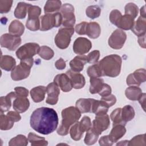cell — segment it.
Segmentation results:
<instances>
[{"label": "cell", "mask_w": 146, "mask_h": 146, "mask_svg": "<svg viewBox=\"0 0 146 146\" xmlns=\"http://www.w3.org/2000/svg\"><path fill=\"white\" fill-rule=\"evenodd\" d=\"M0 42L2 47L6 48L10 51H14L21 44V38L20 36L10 34H5L1 36Z\"/></svg>", "instance_id": "10"}, {"label": "cell", "mask_w": 146, "mask_h": 146, "mask_svg": "<svg viewBox=\"0 0 146 146\" xmlns=\"http://www.w3.org/2000/svg\"><path fill=\"white\" fill-rule=\"evenodd\" d=\"M30 5V4L26 3L25 2H21L18 3L14 11V16L18 19L25 18Z\"/></svg>", "instance_id": "30"}, {"label": "cell", "mask_w": 146, "mask_h": 146, "mask_svg": "<svg viewBox=\"0 0 146 146\" xmlns=\"http://www.w3.org/2000/svg\"><path fill=\"white\" fill-rule=\"evenodd\" d=\"M16 62L14 58L9 55H1V68L5 71L13 70L15 67Z\"/></svg>", "instance_id": "25"}, {"label": "cell", "mask_w": 146, "mask_h": 146, "mask_svg": "<svg viewBox=\"0 0 146 146\" xmlns=\"http://www.w3.org/2000/svg\"><path fill=\"white\" fill-rule=\"evenodd\" d=\"M74 8L69 3H65L61 7L60 13L62 15V25L64 27H73L75 23Z\"/></svg>", "instance_id": "8"}, {"label": "cell", "mask_w": 146, "mask_h": 146, "mask_svg": "<svg viewBox=\"0 0 146 146\" xmlns=\"http://www.w3.org/2000/svg\"><path fill=\"white\" fill-rule=\"evenodd\" d=\"M13 104V108L15 111L19 113H23L29 108L30 102L26 97H17L14 99Z\"/></svg>", "instance_id": "20"}, {"label": "cell", "mask_w": 146, "mask_h": 146, "mask_svg": "<svg viewBox=\"0 0 146 146\" xmlns=\"http://www.w3.org/2000/svg\"><path fill=\"white\" fill-rule=\"evenodd\" d=\"M145 93H142L141 96L138 99L139 102L141 104V106L142 107L143 110L145 111Z\"/></svg>", "instance_id": "57"}, {"label": "cell", "mask_w": 146, "mask_h": 146, "mask_svg": "<svg viewBox=\"0 0 146 146\" xmlns=\"http://www.w3.org/2000/svg\"><path fill=\"white\" fill-rule=\"evenodd\" d=\"M128 143H129V141L128 140H123L117 143L116 145H128Z\"/></svg>", "instance_id": "59"}, {"label": "cell", "mask_w": 146, "mask_h": 146, "mask_svg": "<svg viewBox=\"0 0 146 146\" xmlns=\"http://www.w3.org/2000/svg\"><path fill=\"white\" fill-rule=\"evenodd\" d=\"M33 58L21 60L20 64L16 66L11 72V78L13 80L18 81L27 78L30 73L33 65Z\"/></svg>", "instance_id": "4"}, {"label": "cell", "mask_w": 146, "mask_h": 146, "mask_svg": "<svg viewBox=\"0 0 146 146\" xmlns=\"http://www.w3.org/2000/svg\"><path fill=\"white\" fill-rule=\"evenodd\" d=\"M134 18L128 15L122 16L117 27L124 30H131L134 24Z\"/></svg>", "instance_id": "28"}, {"label": "cell", "mask_w": 146, "mask_h": 146, "mask_svg": "<svg viewBox=\"0 0 146 146\" xmlns=\"http://www.w3.org/2000/svg\"><path fill=\"white\" fill-rule=\"evenodd\" d=\"M135 114L134 109L130 105H126L121 108V118L125 123L131 120L134 117Z\"/></svg>", "instance_id": "32"}, {"label": "cell", "mask_w": 146, "mask_h": 146, "mask_svg": "<svg viewBox=\"0 0 146 146\" xmlns=\"http://www.w3.org/2000/svg\"><path fill=\"white\" fill-rule=\"evenodd\" d=\"M41 13V9L37 6L30 5L28 10V19H37Z\"/></svg>", "instance_id": "43"}, {"label": "cell", "mask_w": 146, "mask_h": 146, "mask_svg": "<svg viewBox=\"0 0 146 146\" xmlns=\"http://www.w3.org/2000/svg\"><path fill=\"white\" fill-rule=\"evenodd\" d=\"M102 102H103L109 108L111 106H112L116 102V98L113 95H109L107 96L102 97L101 100Z\"/></svg>", "instance_id": "50"}, {"label": "cell", "mask_w": 146, "mask_h": 146, "mask_svg": "<svg viewBox=\"0 0 146 146\" xmlns=\"http://www.w3.org/2000/svg\"><path fill=\"white\" fill-rule=\"evenodd\" d=\"M90 92L92 94L99 93L103 84L104 80L100 78H90Z\"/></svg>", "instance_id": "29"}, {"label": "cell", "mask_w": 146, "mask_h": 146, "mask_svg": "<svg viewBox=\"0 0 146 146\" xmlns=\"http://www.w3.org/2000/svg\"><path fill=\"white\" fill-rule=\"evenodd\" d=\"M28 140L30 142L31 145L33 146H40L47 145L48 142L44 137L39 136L36 134L30 132L28 135Z\"/></svg>", "instance_id": "33"}, {"label": "cell", "mask_w": 146, "mask_h": 146, "mask_svg": "<svg viewBox=\"0 0 146 146\" xmlns=\"http://www.w3.org/2000/svg\"><path fill=\"white\" fill-rule=\"evenodd\" d=\"M94 101V99L80 98L76 101L75 106L81 113L92 112Z\"/></svg>", "instance_id": "18"}, {"label": "cell", "mask_w": 146, "mask_h": 146, "mask_svg": "<svg viewBox=\"0 0 146 146\" xmlns=\"http://www.w3.org/2000/svg\"><path fill=\"white\" fill-rule=\"evenodd\" d=\"M25 27L18 20L13 21L9 27V32L10 34L20 36L24 32Z\"/></svg>", "instance_id": "26"}, {"label": "cell", "mask_w": 146, "mask_h": 146, "mask_svg": "<svg viewBox=\"0 0 146 146\" xmlns=\"http://www.w3.org/2000/svg\"><path fill=\"white\" fill-rule=\"evenodd\" d=\"M46 92L47 98L46 102L50 105L56 104L58 101V96L60 94L59 87L54 82H52L47 86Z\"/></svg>", "instance_id": "14"}, {"label": "cell", "mask_w": 146, "mask_h": 146, "mask_svg": "<svg viewBox=\"0 0 146 146\" xmlns=\"http://www.w3.org/2000/svg\"><path fill=\"white\" fill-rule=\"evenodd\" d=\"M14 122L11 121L7 115H5L3 113H1L0 116V128L1 130H8L11 129Z\"/></svg>", "instance_id": "39"}, {"label": "cell", "mask_w": 146, "mask_h": 146, "mask_svg": "<svg viewBox=\"0 0 146 146\" xmlns=\"http://www.w3.org/2000/svg\"><path fill=\"white\" fill-rule=\"evenodd\" d=\"M63 18L60 13L46 14L41 17V31H47L53 27H58L62 24Z\"/></svg>", "instance_id": "5"}, {"label": "cell", "mask_w": 146, "mask_h": 146, "mask_svg": "<svg viewBox=\"0 0 146 146\" xmlns=\"http://www.w3.org/2000/svg\"><path fill=\"white\" fill-rule=\"evenodd\" d=\"M87 72L88 75L91 78H99L102 76V74L98 63L94 64L88 67Z\"/></svg>", "instance_id": "41"}, {"label": "cell", "mask_w": 146, "mask_h": 146, "mask_svg": "<svg viewBox=\"0 0 146 146\" xmlns=\"http://www.w3.org/2000/svg\"><path fill=\"white\" fill-rule=\"evenodd\" d=\"M100 52L99 50H94L87 56V63L91 64H95L99 59Z\"/></svg>", "instance_id": "48"}, {"label": "cell", "mask_w": 146, "mask_h": 146, "mask_svg": "<svg viewBox=\"0 0 146 146\" xmlns=\"http://www.w3.org/2000/svg\"><path fill=\"white\" fill-rule=\"evenodd\" d=\"M17 95L15 92H11L8 94L6 96H2L0 98V110L1 113H3L8 111L11 105L12 99L17 98Z\"/></svg>", "instance_id": "22"}, {"label": "cell", "mask_w": 146, "mask_h": 146, "mask_svg": "<svg viewBox=\"0 0 146 146\" xmlns=\"http://www.w3.org/2000/svg\"><path fill=\"white\" fill-rule=\"evenodd\" d=\"M87 24L88 22H82L77 25L75 27V31L76 33L79 35H85Z\"/></svg>", "instance_id": "51"}, {"label": "cell", "mask_w": 146, "mask_h": 146, "mask_svg": "<svg viewBox=\"0 0 146 146\" xmlns=\"http://www.w3.org/2000/svg\"><path fill=\"white\" fill-rule=\"evenodd\" d=\"M74 33V27H61L55 38L56 46L60 49L66 48L70 43L71 38Z\"/></svg>", "instance_id": "6"}, {"label": "cell", "mask_w": 146, "mask_h": 146, "mask_svg": "<svg viewBox=\"0 0 146 146\" xmlns=\"http://www.w3.org/2000/svg\"><path fill=\"white\" fill-rule=\"evenodd\" d=\"M127 39V35L120 29L115 30L108 39V44L113 49L119 50L123 47Z\"/></svg>", "instance_id": "9"}, {"label": "cell", "mask_w": 146, "mask_h": 146, "mask_svg": "<svg viewBox=\"0 0 146 146\" xmlns=\"http://www.w3.org/2000/svg\"><path fill=\"white\" fill-rule=\"evenodd\" d=\"M58 125L56 112L48 107L36 109L30 116V126L36 132L43 135L53 132Z\"/></svg>", "instance_id": "1"}, {"label": "cell", "mask_w": 146, "mask_h": 146, "mask_svg": "<svg viewBox=\"0 0 146 146\" xmlns=\"http://www.w3.org/2000/svg\"><path fill=\"white\" fill-rule=\"evenodd\" d=\"M81 112L75 107H67L62 111V120L57 129V133L65 136L68 133L70 126L78 121L81 116Z\"/></svg>", "instance_id": "3"}, {"label": "cell", "mask_w": 146, "mask_h": 146, "mask_svg": "<svg viewBox=\"0 0 146 146\" xmlns=\"http://www.w3.org/2000/svg\"><path fill=\"white\" fill-rule=\"evenodd\" d=\"M99 143L100 145H112L113 143L110 140L108 135L102 136L99 141Z\"/></svg>", "instance_id": "55"}, {"label": "cell", "mask_w": 146, "mask_h": 146, "mask_svg": "<svg viewBox=\"0 0 146 146\" xmlns=\"http://www.w3.org/2000/svg\"><path fill=\"white\" fill-rule=\"evenodd\" d=\"M145 134L135 136L129 141L128 145H145Z\"/></svg>", "instance_id": "45"}, {"label": "cell", "mask_w": 146, "mask_h": 146, "mask_svg": "<svg viewBox=\"0 0 146 146\" xmlns=\"http://www.w3.org/2000/svg\"><path fill=\"white\" fill-rule=\"evenodd\" d=\"M110 117L113 121V126L118 124H122L125 125L126 124L122 120L121 108H117L113 111L110 115Z\"/></svg>", "instance_id": "36"}, {"label": "cell", "mask_w": 146, "mask_h": 146, "mask_svg": "<svg viewBox=\"0 0 146 146\" xmlns=\"http://www.w3.org/2000/svg\"><path fill=\"white\" fill-rule=\"evenodd\" d=\"M79 127L80 129L83 132L88 131L91 128V122L90 118L87 116L83 117L81 121L79 122Z\"/></svg>", "instance_id": "47"}, {"label": "cell", "mask_w": 146, "mask_h": 146, "mask_svg": "<svg viewBox=\"0 0 146 146\" xmlns=\"http://www.w3.org/2000/svg\"><path fill=\"white\" fill-rule=\"evenodd\" d=\"M55 66L58 70H63L65 68L66 64L65 61L62 58H60L58 60L56 61L55 63Z\"/></svg>", "instance_id": "56"}, {"label": "cell", "mask_w": 146, "mask_h": 146, "mask_svg": "<svg viewBox=\"0 0 146 146\" xmlns=\"http://www.w3.org/2000/svg\"><path fill=\"white\" fill-rule=\"evenodd\" d=\"M40 46L35 43H27L20 47L16 51V55L21 60L33 58L35 54H38Z\"/></svg>", "instance_id": "7"}, {"label": "cell", "mask_w": 146, "mask_h": 146, "mask_svg": "<svg viewBox=\"0 0 146 146\" xmlns=\"http://www.w3.org/2000/svg\"><path fill=\"white\" fill-rule=\"evenodd\" d=\"M83 133L84 132L80 128L79 122H78V121L71 127L70 130V133L71 139L75 141L80 140L83 135Z\"/></svg>", "instance_id": "34"}, {"label": "cell", "mask_w": 146, "mask_h": 146, "mask_svg": "<svg viewBox=\"0 0 146 146\" xmlns=\"http://www.w3.org/2000/svg\"><path fill=\"white\" fill-rule=\"evenodd\" d=\"M110 125V121L109 116L107 113L96 115L95 119L92 121V128L100 135L102 132L109 127Z\"/></svg>", "instance_id": "11"}, {"label": "cell", "mask_w": 146, "mask_h": 146, "mask_svg": "<svg viewBox=\"0 0 146 146\" xmlns=\"http://www.w3.org/2000/svg\"><path fill=\"white\" fill-rule=\"evenodd\" d=\"M13 1H0V13H6L10 10Z\"/></svg>", "instance_id": "49"}, {"label": "cell", "mask_w": 146, "mask_h": 146, "mask_svg": "<svg viewBox=\"0 0 146 146\" xmlns=\"http://www.w3.org/2000/svg\"><path fill=\"white\" fill-rule=\"evenodd\" d=\"M28 139L26 138V137L22 135H18L15 137L12 138L9 143V145L12 146V145H23L25 146L27 145L28 144Z\"/></svg>", "instance_id": "38"}, {"label": "cell", "mask_w": 146, "mask_h": 146, "mask_svg": "<svg viewBox=\"0 0 146 146\" xmlns=\"http://www.w3.org/2000/svg\"><path fill=\"white\" fill-rule=\"evenodd\" d=\"M146 17L140 16L137 21L134 22L131 29L132 31L138 37L145 34L146 31Z\"/></svg>", "instance_id": "19"}, {"label": "cell", "mask_w": 146, "mask_h": 146, "mask_svg": "<svg viewBox=\"0 0 146 146\" xmlns=\"http://www.w3.org/2000/svg\"><path fill=\"white\" fill-rule=\"evenodd\" d=\"M122 16L123 15H121V13L119 10H113L110 13V21L113 25L117 26L119 22H120Z\"/></svg>", "instance_id": "46"}, {"label": "cell", "mask_w": 146, "mask_h": 146, "mask_svg": "<svg viewBox=\"0 0 146 146\" xmlns=\"http://www.w3.org/2000/svg\"><path fill=\"white\" fill-rule=\"evenodd\" d=\"M145 35L139 36L138 37V43L140 44V47L142 48H145Z\"/></svg>", "instance_id": "58"}, {"label": "cell", "mask_w": 146, "mask_h": 146, "mask_svg": "<svg viewBox=\"0 0 146 146\" xmlns=\"http://www.w3.org/2000/svg\"><path fill=\"white\" fill-rule=\"evenodd\" d=\"M15 92L18 97H27L29 95V91L25 87H17L14 88Z\"/></svg>", "instance_id": "52"}, {"label": "cell", "mask_w": 146, "mask_h": 146, "mask_svg": "<svg viewBox=\"0 0 146 146\" xmlns=\"http://www.w3.org/2000/svg\"><path fill=\"white\" fill-rule=\"evenodd\" d=\"M86 63H87V56L79 55L70 61V66L72 71L79 72L83 70L84 66Z\"/></svg>", "instance_id": "17"}, {"label": "cell", "mask_w": 146, "mask_h": 146, "mask_svg": "<svg viewBox=\"0 0 146 146\" xmlns=\"http://www.w3.org/2000/svg\"><path fill=\"white\" fill-rule=\"evenodd\" d=\"M100 33V27L97 22H92L88 23L86 31V34L88 36L92 39H96L99 36Z\"/></svg>", "instance_id": "24"}, {"label": "cell", "mask_w": 146, "mask_h": 146, "mask_svg": "<svg viewBox=\"0 0 146 146\" xmlns=\"http://www.w3.org/2000/svg\"><path fill=\"white\" fill-rule=\"evenodd\" d=\"M99 135L96 132L92 127L87 131L84 141L86 145H90L94 144L98 140Z\"/></svg>", "instance_id": "35"}, {"label": "cell", "mask_w": 146, "mask_h": 146, "mask_svg": "<svg viewBox=\"0 0 146 146\" xmlns=\"http://www.w3.org/2000/svg\"><path fill=\"white\" fill-rule=\"evenodd\" d=\"M46 92V87L43 86H39L32 88L30 91V95L34 102H40L44 99Z\"/></svg>", "instance_id": "23"}, {"label": "cell", "mask_w": 146, "mask_h": 146, "mask_svg": "<svg viewBox=\"0 0 146 146\" xmlns=\"http://www.w3.org/2000/svg\"><path fill=\"white\" fill-rule=\"evenodd\" d=\"M6 115L13 122H17L21 119V116L19 114V112L17 111H9Z\"/></svg>", "instance_id": "54"}, {"label": "cell", "mask_w": 146, "mask_h": 146, "mask_svg": "<svg viewBox=\"0 0 146 146\" xmlns=\"http://www.w3.org/2000/svg\"><path fill=\"white\" fill-rule=\"evenodd\" d=\"M138 12V7L133 3H128L125 6V14L128 15L134 19L137 17Z\"/></svg>", "instance_id": "42"}, {"label": "cell", "mask_w": 146, "mask_h": 146, "mask_svg": "<svg viewBox=\"0 0 146 146\" xmlns=\"http://www.w3.org/2000/svg\"><path fill=\"white\" fill-rule=\"evenodd\" d=\"M66 74L68 76L72 88L75 89H80L83 88L86 83V80L84 76L79 73L70 70L67 71Z\"/></svg>", "instance_id": "15"}, {"label": "cell", "mask_w": 146, "mask_h": 146, "mask_svg": "<svg viewBox=\"0 0 146 146\" xmlns=\"http://www.w3.org/2000/svg\"><path fill=\"white\" fill-rule=\"evenodd\" d=\"M145 70L140 68L136 70L133 73L129 74L127 78V84L128 86L136 85L139 86L141 83L144 82L146 79Z\"/></svg>", "instance_id": "13"}, {"label": "cell", "mask_w": 146, "mask_h": 146, "mask_svg": "<svg viewBox=\"0 0 146 146\" xmlns=\"http://www.w3.org/2000/svg\"><path fill=\"white\" fill-rule=\"evenodd\" d=\"M125 94L128 99L135 101L138 100L142 94V90L137 86H129L125 90Z\"/></svg>", "instance_id": "27"}, {"label": "cell", "mask_w": 146, "mask_h": 146, "mask_svg": "<svg viewBox=\"0 0 146 146\" xmlns=\"http://www.w3.org/2000/svg\"><path fill=\"white\" fill-rule=\"evenodd\" d=\"M92 47L90 40L84 37H79L75 40L73 44L74 52L78 55H83L88 52Z\"/></svg>", "instance_id": "12"}, {"label": "cell", "mask_w": 146, "mask_h": 146, "mask_svg": "<svg viewBox=\"0 0 146 146\" xmlns=\"http://www.w3.org/2000/svg\"><path fill=\"white\" fill-rule=\"evenodd\" d=\"M38 54L42 58L45 60H50L54 56V52L49 47L43 46L40 47Z\"/></svg>", "instance_id": "40"}, {"label": "cell", "mask_w": 146, "mask_h": 146, "mask_svg": "<svg viewBox=\"0 0 146 146\" xmlns=\"http://www.w3.org/2000/svg\"><path fill=\"white\" fill-rule=\"evenodd\" d=\"M27 28L31 31H36L40 29L39 18L37 19H28L26 23Z\"/></svg>", "instance_id": "44"}, {"label": "cell", "mask_w": 146, "mask_h": 146, "mask_svg": "<svg viewBox=\"0 0 146 146\" xmlns=\"http://www.w3.org/2000/svg\"><path fill=\"white\" fill-rule=\"evenodd\" d=\"M101 8L98 5H92L88 6L86 10L87 16L91 19H95L100 15Z\"/></svg>", "instance_id": "37"}, {"label": "cell", "mask_w": 146, "mask_h": 146, "mask_svg": "<svg viewBox=\"0 0 146 146\" xmlns=\"http://www.w3.org/2000/svg\"><path fill=\"white\" fill-rule=\"evenodd\" d=\"M121 63V58L119 55L111 54L103 58L98 63V64L102 76L115 78L120 74Z\"/></svg>", "instance_id": "2"}, {"label": "cell", "mask_w": 146, "mask_h": 146, "mask_svg": "<svg viewBox=\"0 0 146 146\" xmlns=\"http://www.w3.org/2000/svg\"><path fill=\"white\" fill-rule=\"evenodd\" d=\"M62 7V2L58 0L47 1L44 7V11L46 14L52 13L59 10Z\"/></svg>", "instance_id": "31"}, {"label": "cell", "mask_w": 146, "mask_h": 146, "mask_svg": "<svg viewBox=\"0 0 146 146\" xmlns=\"http://www.w3.org/2000/svg\"><path fill=\"white\" fill-rule=\"evenodd\" d=\"M111 93V88L110 86L107 84L104 83L100 91L98 93L102 97L107 96L110 95Z\"/></svg>", "instance_id": "53"}, {"label": "cell", "mask_w": 146, "mask_h": 146, "mask_svg": "<svg viewBox=\"0 0 146 146\" xmlns=\"http://www.w3.org/2000/svg\"><path fill=\"white\" fill-rule=\"evenodd\" d=\"M140 16L143 17H145V6H143L140 9Z\"/></svg>", "instance_id": "60"}, {"label": "cell", "mask_w": 146, "mask_h": 146, "mask_svg": "<svg viewBox=\"0 0 146 146\" xmlns=\"http://www.w3.org/2000/svg\"><path fill=\"white\" fill-rule=\"evenodd\" d=\"M54 82L64 92H69L72 88L71 81L66 74L57 75L54 79Z\"/></svg>", "instance_id": "16"}, {"label": "cell", "mask_w": 146, "mask_h": 146, "mask_svg": "<svg viewBox=\"0 0 146 146\" xmlns=\"http://www.w3.org/2000/svg\"><path fill=\"white\" fill-rule=\"evenodd\" d=\"M126 129L124 125L118 124L113 126L110 135H108L110 140L113 143L117 142L125 133Z\"/></svg>", "instance_id": "21"}]
</instances>
